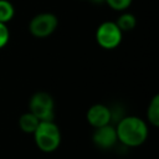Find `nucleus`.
<instances>
[{"label":"nucleus","instance_id":"obj_1","mask_svg":"<svg viewBox=\"0 0 159 159\" xmlns=\"http://www.w3.org/2000/svg\"><path fill=\"white\" fill-rule=\"evenodd\" d=\"M116 132L118 140L127 147H138L148 138L147 123L135 116H128L119 119Z\"/></svg>","mask_w":159,"mask_h":159},{"label":"nucleus","instance_id":"obj_2","mask_svg":"<svg viewBox=\"0 0 159 159\" xmlns=\"http://www.w3.org/2000/svg\"><path fill=\"white\" fill-rule=\"evenodd\" d=\"M37 148L45 153L55 152L61 144V132L53 120H41L34 132Z\"/></svg>","mask_w":159,"mask_h":159},{"label":"nucleus","instance_id":"obj_3","mask_svg":"<svg viewBox=\"0 0 159 159\" xmlns=\"http://www.w3.org/2000/svg\"><path fill=\"white\" fill-rule=\"evenodd\" d=\"M29 112H31L40 122L53 120L55 117V102L50 93L39 91L35 92L29 101Z\"/></svg>","mask_w":159,"mask_h":159},{"label":"nucleus","instance_id":"obj_4","mask_svg":"<svg viewBox=\"0 0 159 159\" xmlns=\"http://www.w3.org/2000/svg\"><path fill=\"white\" fill-rule=\"evenodd\" d=\"M58 25V19L55 14L41 12L35 15L29 22V31L32 36L43 39L55 32Z\"/></svg>","mask_w":159,"mask_h":159},{"label":"nucleus","instance_id":"obj_5","mask_svg":"<svg viewBox=\"0 0 159 159\" xmlns=\"http://www.w3.org/2000/svg\"><path fill=\"white\" fill-rule=\"evenodd\" d=\"M122 34L123 32L119 30L116 22L104 21L97 27L96 41L101 47L106 50H112V48H116L120 43Z\"/></svg>","mask_w":159,"mask_h":159},{"label":"nucleus","instance_id":"obj_6","mask_svg":"<svg viewBox=\"0 0 159 159\" xmlns=\"http://www.w3.org/2000/svg\"><path fill=\"white\" fill-rule=\"evenodd\" d=\"M117 140L118 138H117L116 127L111 124L94 128V132L92 134V142L99 149H109L117 143Z\"/></svg>","mask_w":159,"mask_h":159},{"label":"nucleus","instance_id":"obj_7","mask_svg":"<svg viewBox=\"0 0 159 159\" xmlns=\"http://www.w3.org/2000/svg\"><path fill=\"white\" fill-rule=\"evenodd\" d=\"M86 118H87V122L93 128H99V127L107 125L112 120L111 108L104 104H101V103L93 104L88 108V111L86 113Z\"/></svg>","mask_w":159,"mask_h":159},{"label":"nucleus","instance_id":"obj_8","mask_svg":"<svg viewBox=\"0 0 159 159\" xmlns=\"http://www.w3.org/2000/svg\"><path fill=\"white\" fill-rule=\"evenodd\" d=\"M39 123H40V120L31 112H26V113L21 114L20 118H19L20 129L22 132H25V133H29V134H34V132L36 130Z\"/></svg>","mask_w":159,"mask_h":159},{"label":"nucleus","instance_id":"obj_9","mask_svg":"<svg viewBox=\"0 0 159 159\" xmlns=\"http://www.w3.org/2000/svg\"><path fill=\"white\" fill-rule=\"evenodd\" d=\"M147 119L154 127L159 125V94H155L147 109Z\"/></svg>","mask_w":159,"mask_h":159},{"label":"nucleus","instance_id":"obj_10","mask_svg":"<svg viewBox=\"0 0 159 159\" xmlns=\"http://www.w3.org/2000/svg\"><path fill=\"white\" fill-rule=\"evenodd\" d=\"M116 24H117V26L119 27V30H120L122 32H125V31H130V30H133V29L135 27V25H137V19H135V16H134L133 14H130V12H124V14H122V15L117 19Z\"/></svg>","mask_w":159,"mask_h":159},{"label":"nucleus","instance_id":"obj_11","mask_svg":"<svg viewBox=\"0 0 159 159\" xmlns=\"http://www.w3.org/2000/svg\"><path fill=\"white\" fill-rule=\"evenodd\" d=\"M15 15V9L12 4L7 0H0V22H9Z\"/></svg>","mask_w":159,"mask_h":159},{"label":"nucleus","instance_id":"obj_12","mask_svg":"<svg viewBox=\"0 0 159 159\" xmlns=\"http://www.w3.org/2000/svg\"><path fill=\"white\" fill-rule=\"evenodd\" d=\"M106 4H108L109 7H112L113 10L123 11L130 6L132 0H106Z\"/></svg>","mask_w":159,"mask_h":159},{"label":"nucleus","instance_id":"obj_13","mask_svg":"<svg viewBox=\"0 0 159 159\" xmlns=\"http://www.w3.org/2000/svg\"><path fill=\"white\" fill-rule=\"evenodd\" d=\"M9 40H10V31L6 26V24L0 22V48L6 46Z\"/></svg>","mask_w":159,"mask_h":159},{"label":"nucleus","instance_id":"obj_14","mask_svg":"<svg viewBox=\"0 0 159 159\" xmlns=\"http://www.w3.org/2000/svg\"><path fill=\"white\" fill-rule=\"evenodd\" d=\"M93 4H104L106 0H91Z\"/></svg>","mask_w":159,"mask_h":159}]
</instances>
